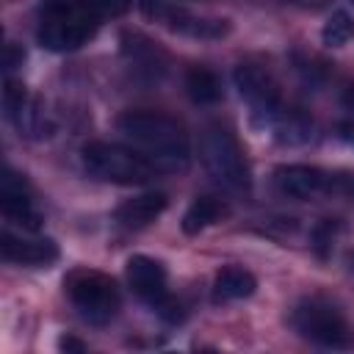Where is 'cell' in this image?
I'll use <instances>...</instances> for the list:
<instances>
[{
  "mask_svg": "<svg viewBox=\"0 0 354 354\" xmlns=\"http://www.w3.org/2000/svg\"><path fill=\"white\" fill-rule=\"evenodd\" d=\"M348 263H351V268H354V252H351V254H348Z\"/></svg>",
  "mask_w": 354,
  "mask_h": 354,
  "instance_id": "27",
  "label": "cell"
},
{
  "mask_svg": "<svg viewBox=\"0 0 354 354\" xmlns=\"http://www.w3.org/2000/svg\"><path fill=\"white\" fill-rule=\"evenodd\" d=\"M199 160L207 169V174L227 191L249 194L252 188V171L243 155L241 141L235 133L224 124H210L199 136Z\"/></svg>",
  "mask_w": 354,
  "mask_h": 354,
  "instance_id": "3",
  "label": "cell"
},
{
  "mask_svg": "<svg viewBox=\"0 0 354 354\" xmlns=\"http://www.w3.org/2000/svg\"><path fill=\"white\" fill-rule=\"evenodd\" d=\"M22 61H25V53H22L14 41H8V44H6V55H3V69H6V75H11L17 66H22Z\"/></svg>",
  "mask_w": 354,
  "mask_h": 354,
  "instance_id": "23",
  "label": "cell"
},
{
  "mask_svg": "<svg viewBox=\"0 0 354 354\" xmlns=\"http://www.w3.org/2000/svg\"><path fill=\"white\" fill-rule=\"evenodd\" d=\"M254 290H257L254 274L246 271V268H241V266H224V268L213 277V301H216V304L249 299Z\"/></svg>",
  "mask_w": 354,
  "mask_h": 354,
  "instance_id": "16",
  "label": "cell"
},
{
  "mask_svg": "<svg viewBox=\"0 0 354 354\" xmlns=\"http://www.w3.org/2000/svg\"><path fill=\"white\" fill-rule=\"evenodd\" d=\"M141 14L174 33L191 36V39H224L232 25L230 19H210V17H196L180 6H171L166 0H138Z\"/></svg>",
  "mask_w": 354,
  "mask_h": 354,
  "instance_id": "9",
  "label": "cell"
},
{
  "mask_svg": "<svg viewBox=\"0 0 354 354\" xmlns=\"http://www.w3.org/2000/svg\"><path fill=\"white\" fill-rule=\"evenodd\" d=\"M102 14L91 0H44L39 6L36 39L53 53H72L94 39Z\"/></svg>",
  "mask_w": 354,
  "mask_h": 354,
  "instance_id": "2",
  "label": "cell"
},
{
  "mask_svg": "<svg viewBox=\"0 0 354 354\" xmlns=\"http://www.w3.org/2000/svg\"><path fill=\"white\" fill-rule=\"evenodd\" d=\"M337 130H340V138H343L346 144H351V147H354V127H351V124H340Z\"/></svg>",
  "mask_w": 354,
  "mask_h": 354,
  "instance_id": "26",
  "label": "cell"
},
{
  "mask_svg": "<svg viewBox=\"0 0 354 354\" xmlns=\"http://www.w3.org/2000/svg\"><path fill=\"white\" fill-rule=\"evenodd\" d=\"M91 3H94V8L102 14V19H108V17H122V14L130 8L133 0H91Z\"/></svg>",
  "mask_w": 354,
  "mask_h": 354,
  "instance_id": "22",
  "label": "cell"
},
{
  "mask_svg": "<svg viewBox=\"0 0 354 354\" xmlns=\"http://www.w3.org/2000/svg\"><path fill=\"white\" fill-rule=\"evenodd\" d=\"M124 274H127V285L133 288V293L144 304H149L158 318H163L166 324L185 321L183 301L169 293V277H166L163 263H158L147 254H133L124 266Z\"/></svg>",
  "mask_w": 354,
  "mask_h": 354,
  "instance_id": "7",
  "label": "cell"
},
{
  "mask_svg": "<svg viewBox=\"0 0 354 354\" xmlns=\"http://www.w3.org/2000/svg\"><path fill=\"white\" fill-rule=\"evenodd\" d=\"M321 39H324L326 47H343L346 41H351L354 39V19H351V14L343 11V8L332 11L326 25L321 28Z\"/></svg>",
  "mask_w": 354,
  "mask_h": 354,
  "instance_id": "19",
  "label": "cell"
},
{
  "mask_svg": "<svg viewBox=\"0 0 354 354\" xmlns=\"http://www.w3.org/2000/svg\"><path fill=\"white\" fill-rule=\"evenodd\" d=\"M329 196L354 202V171H348V169L329 171Z\"/></svg>",
  "mask_w": 354,
  "mask_h": 354,
  "instance_id": "21",
  "label": "cell"
},
{
  "mask_svg": "<svg viewBox=\"0 0 354 354\" xmlns=\"http://www.w3.org/2000/svg\"><path fill=\"white\" fill-rule=\"evenodd\" d=\"M119 133L144 152L158 171H185L191 163V144L185 127L158 111H124L116 119Z\"/></svg>",
  "mask_w": 354,
  "mask_h": 354,
  "instance_id": "1",
  "label": "cell"
},
{
  "mask_svg": "<svg viewBox=\"0 0 354 354\" xmlns=\"http://www.w3.org/2000/svg\"><path fill=\"white\" fill-rule=\"evenodd\" d=\"M80 160L91 177L113 185H144L158 174L155 163L144 152L108 141H88L80 149Z\"/></svg>",
  "mask_w": 354,
  "mask_h": 354,
  "instance_id": "4",
  "label": "cell"
},
{
  "mask_svg": "<svg viewBox=\"0 0 354 354\" xmlns=\"http://www.w3.org/2000/svg\"><path fill=\"white\" fill-rule=\"evenodd\" d=\"M64 290H66L72 307L80 313V318L88 324H97V326L108 324L119 313V304H122L116 282L108 274L94 271V268L72 271L64 279Z\"/></svg>",
  "mask_w": 354,
  "mask_h": 354,
  "instance_id": "5",
  "label": "cell"
},
{
  "mask_svg": "<svg viewBox=\"0 0 354 354\" xmlns=\"http://www.w3.org/2000/svg\"><path fill=\"white\" fill-rule=\"evenodd\" d=\"M274 185L279 194L307 202L315 196H329V171L307 163H288L274 169Z\"/></svg>",
  "mask_w": 354,
  "mask_h": 354,
  "instance_id": "13",
  "label": "cell"
},
{
  "mask_svg": "<svg viewBox=\"0 0 354 354\" xmlns=\"http://www.w3.org/2000/svg\"><path fill=\"white\" fill-rule=\"evenodd\" d=\"M337 235V221L335 218H321L315 227H313V249L318 257H329V249H332V241Z\"/></svg>",
  "mask_w": 354,
  "mask_h": 354,
  "instance_id": "20",
  "label": "cell"
},
{
  "mask_svg": "<svg viewBox=\"0 0 354 354\" xmlns=\"http://www.w3.org/2000/svg\"><path fill=\"white\" fill-rule=\"evenodd\" d=\"M290 324L304 340L324 348H348L354 343V332L346 315L332 301L318 296L299 301L290 313Z\"/></svg>",
  "mask_w": 354,
  "mask_h": 354,
  "instance_id": "6",
  "label": "cell"
},
{
  "mask_svg": "<svg viewBox=\"0 0 354 354\" xmlns=\"http://www.w3.org/2000/svg\"><path fill=\"white\" fill-rule=\"evenodd\" d=\"M0 210L8 224L22 227L25 232L41 230V213L33 207V202L28 196V183L14 169H6L3 180H0Z\"/></svg>",
  "mask_w": 354,
  "mask_h": 354,
  "instance_id": "12",
  "label": "cell"
},
{
  "mask_svg": "<svg viewBox=\"0 0 354 354\" xmlns=\"http://www.w3.org/2000/svg\"><path fill=\"white\" fill-rule=\"evenodd\" d=\"M3 108L8 122L19 130V136H28V138L44 136V113L39 100H33L28 88L11 75H6V83H3Z\"/></svg>",
  "mask_w": 354,
  "mask_h": 354,
  "instance_id": "11",
  "label": "cell"
},
{
  "mask_svg": "<svg viewBox=\"0 0 354 354\" xmlns=\"http://www.w3.org/2000/svg\"><path fill=\"white\" fill-rule=\"evenodd\" d=\"M0 252H3V260L6 263L30 266V268L50 266L61 254L58 252V243L53 238H22V235H14L11 230H3V235H0Z\"/></svg>",
  "mask_w": 354,
  "mask_h": 354,
  "instance_id": "14",
  "label": "cell"
},
{
  "mask_svg": "<svg viewBox=\"0 0 354 354\" xmlns=\"http://www.w3.org/2000/svg\"><path fill=\"white\" fill-rule=\"evenodd\" d=\"M232 80H235L238 94L246 100L254 124H260L263 130H271V124L288 111L282 102L279 83L263 64H252V61L238 64L232 72Z\"/></svg>",
  "mask_w": 354,
  "mask_h": 354,
  "instance_id": "8",
  "label": "cell"
},
{
  "mask_svg": "<svg viewBox=\"0 0 354 354\" xmlns=\"http://www.w3.org/2000/svg\"><path fill=\"white\" fill-rule=\"evenodd\" d=\"M227 216H230V205L224 199H218V196H196L188 205V210L183 213L180 227H183L185 235H199L202 230L218 224Z\"/></svg>",
  "mask_w": 354,
  "mask_h": 354,
  "instance_id": "17",
  "label": "cell"
},
{
  "mask_svg": "<svg viewBox=\"0 0 354 354\" xmlns=\"http://www.w3.org/2000/svg\"><path fill=\"white\" fill-rule=\"evenodd\" d=\"M166 205H169V196L163 191H149V194L124 199L113 210V221L127 230H141V227H149L166 210Z\"/></svg>",
  "mask_w": 354,
  "mask_h": 354,
  "instance_id": "15",
  "label": "cell"
},
{
  "mask_svg": "<svg viewBox=\"0 0 354 354\" xmlns=\"http://www.w3.org/2000/svg\"><path fill=\"white\" fill-rule=\"evenodd\" d=\"M58 346H61L64 351H86V343H83V340H77V337H69V335H66V337H61V340H58Z\"/></svg>",
  "mask_w": 354,
  "mask_h": 354,
  "instance_id": "25",
  "label": "cell"
},
{
  "mask_svg": "<svg viewBox=\"0 0 354 354\" xmlns=\"http://www.w3.org/2000/svg\"><path fill=\"white\" fill-rule=\"evenodd\" d=\"M293 3H304V0H293Z\"/></svg>",
  "mask_w": 354,
  "mask_h": 354,
  "instance_id": "28",
  "label": "cell"
},
{
  "mask_svg": "<svg viewBox=\"0 0 354 354\" xmlns=\"http://www.w3.org/2000/svg\"><path fill=\"white\" fill-rule=\"evenodd\" d=\"M340 105L343 111H348L354 116V80H346L343 88H340Z\"/></svg>",
  "mask_w": 354,
  "mask_h": 354,
  "instance_id": "24",
  "label": "cell"
},
{
  "mask_svg": "<svg viewBox=\"0 0 354 354\" xmlns=\"http://www.w3.org/2000/svg\"><path fill=\"white\" fill-rule=\"evenodd\" d=\"M185 91L196 105H213L221 100V80L207 66H191L185 72Z\"/></svg>",
  "mask_w": 354,
  "mask_h": 354,
  "instance_id": "18",
  "label": "cell"
},
{
  "mask_svg": "<svg viewBox=\"0 0 354 354\" xmlns=\"http://www.w3.org/2000/svg\"><path fill=\"white\" fill-rule=\"evenodd\" d=\"M119 44H122V55L124 61L130 64V69L147 80V83H155L166 75L169 69V55L158 47V41H152L149 36L138 33V30H124L119 36Z\"/></svg>",
  "mask_w": 354,
  "mask_h": 354,
  "instance_id": "10",
  "label": "cell"
}]
</instances>
